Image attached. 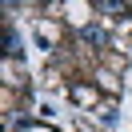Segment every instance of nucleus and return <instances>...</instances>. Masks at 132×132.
Wrapping results in <instances>:
<instances>
[{"label":"nucleus","mask_w":132,"mask_h":132,"mask_svg":"<svg viewBox=\"0 0 132 132\" xmlns=\"http://www.w3.org/2000/svg\"><path fill=\"white\" fill-rule=\"evenodd\" d=\"M80 40L92 44V48H104V44H108V32H104V28H96V24H84V28H80Z\"/></svg>","instance_id":"nucleus-1"},{"label":"nucleus","mask_w":132,"mask_h":132,"mask_svg":"<svg viewBox=\"0 0 132 132\" xmlns=\"http://www.w3.org/2000/svg\"><path fill=\"white\" fill-rule=\"evenodd\" d=\"M72 100H76V104H92V100H96V92L84 88V84H76V88H72Z\"/></svg>","instance_id":"nucleus-2"}]
</instances>
